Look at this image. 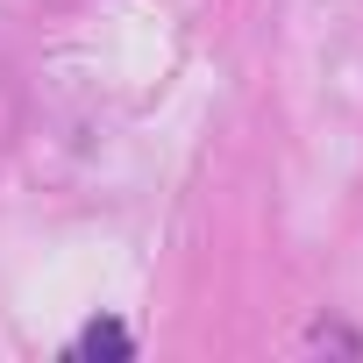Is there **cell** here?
<instances>
[{
  "label": "cell",
  "instance_id": "6da1fadb",
  "mask_svg": "<svg viewBox=\"0 0 363 363\" xmlns=\"http://www.w3.org/2000/svg\"><path fill=\"white\" fill-rule=\"evenodd\" d=\"M79 356H128V335H121L114 320H93V328L79 335Z\"/></svg>",
  "mask_w": 363,
  "mask_h": 363
}]
</instances>
